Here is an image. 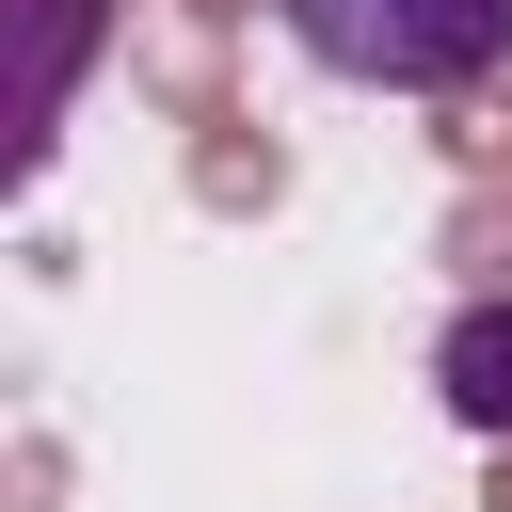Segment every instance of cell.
I'll list each match as a JSON object with an SVG mask.
<instances>
[{
  "label": "cell",
  "instance_id": "1",
  "mask_svg": "<svg viewBox=\"0 0 512 512\" xmlns=\"http://www.w3.org/2000/svg\"><path fill=\"white\" fill-rule=\"evenodd\" d=\"M272 16L320 80H368V96H464L512 64V0H272Z\"/></svg>",
  "mask_w": 512,
  "mask_h": 512
},
{
  "label": "cell",
  "instance_id": "2",
  "mask_svg": "<svg viewBox=\"0 0 512 512\" xmlns=\"http://www.w3.org/2000/svg\"><path fill=\"white\" fill-rule=\"evenodd\" d=\"M96 48H112V0H0V192L48 176V144H64L80 80H96Z\"/></svg>",
  "mask_w": 512,
  "mask_h": 512
},
{
  "label": "cell",
  "instance_id": "3",
  "mask_svg": "<svg viewBox=\"0 0 512 512\" xmlns=\"http://www.w3.org/2000/svg\"><path fill=\"white\" fill-rule=\"evenodd\" d=\"M432 384H448V416H464V432H512V304H464V320H448V352H432Z\"/></svg>",
  "mask_w": 512,
  "mask_h": 512
}]
</instances>
